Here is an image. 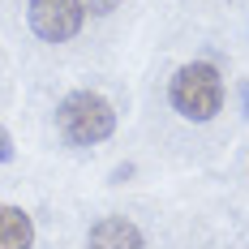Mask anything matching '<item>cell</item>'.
Segmentation results:
<instances>
[{
    "mask_svg": "<svg viewBox=\"0 0 249 249\" xmlns=\"http://www.w3.org/2000/svg\"><path fill=\"white\" fill-rule=\"evenodd\" d=\"M56 129H60V138L69 146H95V142H107L112 138L116 112L95 90H73V95H65L60 107H56Z\"/></svg>",
    "mask_w": 249,
    "mask_h": 249,
    "instance_id": "obj_1",
    "label": "cell"
},
{
    "mask_svg": "<svg viewBox=\"0 0 249 249\" xmlns=\"http://www.w3.org/2000/svg\"><path fill=\"white\" fill-rule=\"evenodd\" d=\"M168 95H172V107L185 121L202 124L224 107V77H219L215 65H206V60H189V65H180L172 73Z\"/></svg>",
    "mask_w": 249,
    "mask_h": 249,
    "instance_id": "obj_2",
    "label": "cell"
},
{
    "mask_svg": "<svg viewBox=\"0 0 249 249\" xmlns=\"http://www.w3.org/2000/svg\"><path fill=\"white\" fill-rule=\"evenodd\" d=\"M82 4L77 0H30V9H26V22L30 30L43 39V43H65V39H73L77 30H82Z\"/></svg>",
    "mask_w": 249,
    "mask_h": 249,
    "instance_id": "obj_3",
    "label": "cell"
},
{
    "mask_svg": "<svg viewBox=\"0 0 249 249\" xmlns=\"http://www.w3.org/2000/svg\"><path fill=\"white\" fill-rule=\"evenodd\" d=\"M86 249H146V241L129 219H99L86 236Z\"/></svg>",
    "mask_w": 249,
    "mask_h": 249,
    "instance_id": "obj_4",
    "label": "cell"
},
{
    "mask_svg": "<svg viewBox=\"0 0 249 249\" xmlns=\"http://www.w3.org/2000/svg\"><path fill=\"white\" fill-rule=\"evenodd\" d=\"M35 245V224L22 206L0 202V249H30Z\"/></svg>",
    "mask_w": 249,
    "mask_h": 249,
    "instance_id": "obj_5",
    "label": "cell"
},
{
    "mask_svg": "<svg viewBox=\"0 0 249 249\" xmlns=\"http://www.w3.org/2000/svg\"><path fill=\"white\" fill-rule=\"evenodd\" d=\"M77 4H82V13H112L121 0H77Z\"/></svg>",
    "mask_w": 249,
    "mask_h": 249,
    "instance_id": "obj_6",
    "label": "cell"
},
{
    "mask_svg": "<svg viewBox=\"0 0 249 249\" xmlns=\"http://www.w3.org/2000/svg\"><path fill=\"white\" fill-rule=\"evenodd\" d=\"M13 155H18V150H13V138H9V129L0 124V163H9Z\"/></svg>",
    "mask_w": 249,
    "mask_h": 249,
    "instance_id": "obj_7",
    "label": "cell"
},
{
    "mask_svg": "<svg viewBox=\"0 0 249 249\" xmlns=\"http://www.w3.org/2000/svg\"><path fill=\"white\" fill-rule=\"evenodd\" d=\"M129 172H133V163H121V168L112 172V185H124V180H129Z\"/></svg>",
    "mask_w": 249,
    "mask_h": 249,
    "instance_id": "obj_8",
    "label": "cell"
},
{
    "mask_svg": "<svg viewBox=\"0 0 249 249\" xmlns=\"http://www.w3.org/2000/svg\"><path fill=\"white\" fill-rule=\"evenodd\" d=\"M241 103H245V116H249V77L241 82Z\"/></svg>",
    "mask_w": 249,
    "mask_h": 249,
    "instance_id": "obj_9",
    "label": "cell"
}]
</instances>
